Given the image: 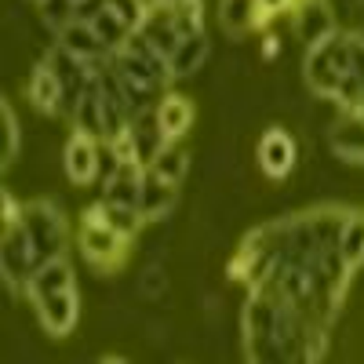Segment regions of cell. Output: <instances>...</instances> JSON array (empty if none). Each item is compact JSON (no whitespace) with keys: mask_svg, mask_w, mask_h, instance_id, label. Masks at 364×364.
Segmentation results:
<instances>
[{"mask_svg":"<svg viewBox=\"0 0 364 364\" xmlns=\"http://www.w3.org/2000/svg\"><path fill=\"white\" fill-rule=\"evenodd\" d=\"M128 146H132V157L142 164V168H149L154 164V157L164 149V142H168V135H164V128H161V120H157V109L149 106V109H139L135 117H132V124H128Z\"/></svg>","mask_w":364,"mask_h":364,"instance_id":"3957f363","label":"cell"},{"mask_svg":"<svg viewBox=\"0 0 364 364\" xmlns=\"http://www.w3.org/2000/svg\"><path fill=\"white\" fill-rule=\"evenodd\" d=\"M91 211H95V215H99L106 226H113L120 237H135L139 226L146 223L139 208H132V204H117V200H106V197H102L95 208H91Z\"/></svg>","mask_w":364,"mask_h":364,"instance_id":"2e32d148","label":"cell"},{"mask_svg":"<svg viewBox=\"0 0 364 364\" xmlns=\"http://www.w3.org/2000/svg\"><path fill=\"white\" fill-rule=\"evenodd\" d=\"M99 157H102V149H99V139H91L84 132H73L70 142H66V154H63V164H66V175L73 182H91V178H99Z\"/></svg>","mask_w":364,"mask_h":364,"instance_id":"8992f818","label":"cell"},{"mask_svg":"<svg viewBox=\"0 0 364 364\" xmlns=\"http://www.w3.org/2000/svg\"><path fill=\"white\" fill-rule=\"evenodd\" d=\"M41 18H44V26H51L55 33L63 29L66 22H73L77 18V0H41Z\"/></svg>","mask_w":364,"mask_h":364,"instance_id":"d6986e66","label":"cell"},{"mask_svg":"<svg viewBox=\"0 0 364 364\" xmlns=\"http://www.w3.org/2000/svg\"><path fill=\"white\" fill-rule=\"evenodd\" d=\"M18 146H22L18 117H15V109L4 102V168H11V164H15V157H18Z\"/></svg>","mask_w":364,"mask_h":364,"instance_id":"44dd1931","label":"cell"},{"mask_svg":"<svg viewBox=\"0 0 364 364\" xmlns=\"http://www.w3.org/2000/svg\"><path fill=\"white\" fill-rule=\"evenodd\" d=\"M219 22L226 33L240 37L255 22H262V8H259V0H219Z\"/></svg>","mask_w":364,"mask_h":364,"instance_id":"9a60e30c","label":"cell"},{"mask_svg":"<svg viewBox=\"0 0 364 364\" xmlns=\"http://www.w3.org/2000/svg\"><path fill=\"white\" fill-rule=\"evenodd\" d=\"M339 252L350 269H357L364 262V211H350L346 215L343 233H339Z\"/></svg>","mask_w":364,"mask_h":364,"instance_id":"e0dca14e","label":"cell"},{"mask_svg":"<svg viewBox=\"0 0 364 364\" xmlns=\"http://www.w3.org/2000/svg\"><path fill=\"white\" fill-rule=\"evenodd\" d=\"M33 310H37L41 324L51 331V336H70L73 324H77V317H80V295H77V288L55 291V295L37 299Z\"/></svg>","mask_w":364,"mask_h":364,"instance_id":"277c9868","label":"cell"},{"mask_svg":"<svg viewBox=\"0 0 364 364\" xmlns=\"http://www.w3.org/2000/svg\"><path fill=\"white\" fill-rule=\"evenodd\" d=\"M55 41L63 44L66 51H73L77 58H84V63H102V58L113 55V51L106 48V41L99 37V29L91 26V18H73V22H66V26L55 33Z\"/></svg>","mask_w":364,"mask_h":364,"instance_id":"5b68a950","label":"cell"},{"mask_svg":"<svg viewBox=\"0 0 364 364\" xmlns=\"http://www.w3.org/2000/svg\"><path fill=\"white\" fill-rule=\"evenodd\" d=\"M204 58H208V37H204V29H197V33H190V37H182L178 48L168 55L171 80H190L204 66Z\"/></svg>","mask_w":364,"mask_h":364,"instance_id":"7c38bea8","label":"cell"},{"mask_svg":"<svg viewBox=\"0 0 364 364\" xmlns=\"http://www.w3.org/2000/svg\"><path fill=\"white\" fill-rule=\"evenodd\" d=\"M154 109H157V120H161V128H164L168 139H182L190 132V124H193V106L182 95H161Z\"/></svg>","mask_w":364,"mask_h":364,"instance_id":"5bb4252c","label":"cell"},{"mask_svg":"<svg viewBox=\"0 0 364 364\" xmlns=\"http://www.w3.org/2000/svg\"><path fill=\"white\" fill-rule=\"evenodd\" d=\"M295 33L306 48H314L336 33V15H331L328 0H302V8L295 11Z\"/></svg>","mask_w":364,"mask_h":364,"instance_id":"ba28073f","label":"cell"},{"mask_svg":"<svg viewBox=\"0 0 364 364\" xmlns=\"http://www.w3.org/2000/svg\"><path fill=\"white\" fill-rule=\"evenodd\" d=\"M33 4H41V0H33Z\"/></svg>","mask_w":364,"mask_h":364,"instance_id":"603a6c76","label":"cell"},{"mask_svg":"<svg viewBox=\"0 0 364 364\" xmlns=\"http://www.w3.org/2000/svg\"><path fill=\"white\" fill-rule=\"evenodd\" d=\"M331 149L346 164H364V113H346L331 124Z\"/></svg>","mask_w":364,"mask_h":364,"instance_id":"30bf717a","label":"cell"},{"mask_svg":"<svg viewBox=\"0 0 364 364\" xmlns=\"http://www.w3.org/2000/svg\"><path fill=\"white\" fill-rule=\"evenodd\" d=\"M124 245H128V237H120L113 226H106L95 211L87 208V215H84V226H80V252L91 266H117L120 259H124Z\"/></svg>","mask_w":364,"mask_h":364,"instance_id":"7a4b0ae2","label":"cell"},{"mask_svg":"<svg viewBox=\"0 0 364 364\" xmlns=\"http://www.w3.org/2000/svg\"><path fill=\"white\" fill-rule=\"evenodd\" d=\"M259 168L269 178H284L295 168V139L284 128H269L259 139Z\"/></svg>","mask_w":364,"mask_h":364,"instance_id":"52a82bcc","label":"cell"},{"mask_svg":"<svg viewBox=\"0 0 364 364\" xmlns=\"http://www.w3.org/2000/svg\"><path fill=\"white\" fill-rule=\"evenodd\" d=\"M168 291V269L161 262H146L139 273V295L142 299H161Z\"/></svg>","mask_w":364,"mask_h":364,"instance_id":"ffe728a7","label":"cell"},{"mask_svg":"<svg viewBox=\"0 0 364 364\" xmlns=\"http://www.w3.org/2000/svg\"><path fill=\"white\" fill-rule=\"evenodd\" d=\"M22 226L33 240V248L41 252V259H58L66 248V223H63V211L48 200H29L22 204Z\"/></svg>","mask_w":364,"mask_h":364,"instance_id":"6da1fadb","label":"cell"},{"mask_svg":"<svg viewBox=\"0 0 364 364\" xmlns=\"http://www.w3.org/2000/svg\"><path fill=\"white\" fill-rule=\"evenodd\" d=\"M288 4H291V0H259V8H262V18H269V15L284 11Z\"/></svg>","mask_w":364,"mask_h":364,"instance_id":"7402d4cb","label":"cell"},{"mask_svg":"<svg viewBox=\"0 0 364 364\" xmlns=\"http://www.w3.org/2000/svg\"><path fill=\"white\" fill-rule=\"evenodd\" d=\"M26 99L33 102L37 109H44V113L63 109V84H58V77H55V70H51L48 63H41L33 73H29V80H26Z\"/></svg>","mask_w":364,"mask_h":364,"instance_id":"4fadbf2b","label":"cell"},{"mask_svg":"<svg viewBox=\"0 0 364 364\" xmlns=\"http://www.w3.org/2000/svg\"><path fill=\"white\" fill-rule=\"evenodd\" d=\"M149 168H154L161 178H168V182H182V175H186V149L178 146V139H168Z\"/></svg>","mask_w":364,"mask_h":364,"instance_id":"ac0fdd59","label":"cell"},{"mask_svg":"<svg viewBox=\"0 0 364 364\" xmlns=\"http://www.w3.org/2000/svg\"><path fill=\"white\" fill-rule=\"evenodd\" d=\"M175 186L178 182H168L161 178L154 168L142 171V197H139V211L146 223H161L168 211L175 208Z\"/></svg>","mask_w":364,"mask_h":364,"instance_id":"9c48e42d","label":"cell"},{"mask_svg":"<svg viewBox=\"0 0 364 364\" xmlns=\"http://www.w3.org/2000/svg\"><path fill=\"white\" fill-rule=\"evenodd\" d=\"M66 288H73V269H70V262H66L63 255L48 259V262L33 273V277L22 284V291H26L29 302H37V299H44V295H55V291H66Z\"/></svg>","mask_w":364,"mask_h":364,"instance_id":"8fae6325","label":"cell"}]
</instances>
